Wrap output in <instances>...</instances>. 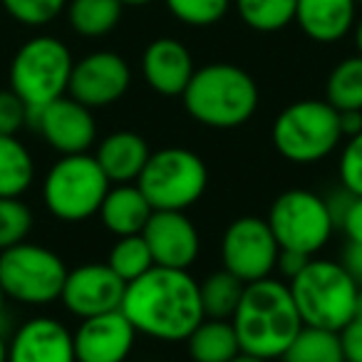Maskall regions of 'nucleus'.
I'll use <instances>...</instances> for the list:
<instances>
[{
    "label": "nucleus",
    "mask_w": 362,
    "mask_h": 362,
    "mask_svg": "<svg viewBox=\"0 0 362 362\" xmlns=\"http://www.w3.org/2000/svg\"><path fill=\"white\" fill-rule=\"evenodd\" d=\"M122 313L136 332L161 342H181L204 320L199 281L189 271L154 266L127 283Z\"/></svg>",
    "instance_id": "1"
},
{
    "label": "nucleus",
    "mask_w": 362,
    "mask_h": 362,
    "mask_svg": "<svg viewBox=\"0 0 362 362\" xmlns=\"http://www.w3.org/2000/svg\"><path fill=\"white\" fill-rule=\"evenodd\" d=\"M231 322L241 352L263 360H281L303 327L291 288L276 278L246 283Z\"/></svg>",
    "instance_id": "2"
},
{
    "label": "nucleus",
    "mask_w": 362,
    "mask_h": 362,
    "mask_svg": "<svg viewBox=\"0 0 362 362\" xmlns=\"http://www.w3.org/2000/svg\"><path fill=\"white\" fill-rule=\"evenodd\" d=\"M189 117L211 129H236L258 110L261 92L243 67L211 62L194 72L181 95Z\"/></svg>",
    "instance_id": "3"
},
{
    "label": "nucleus",
    "mask_w": 362,
    "mask_h": 362,
    "mask_svg": "<svg viewBox=\"0 0 362 362\" xmlns=\"http://www.w3.org/2000/svg\"><path fill=\"white\" fill-rule=\"evenodd\" d=\"M303 325L340 332L355 317L360 286L340 261L313 256L288 281Z\"/></svg>",
    "instance_id": "4"
},
{
    "label": "nucleus",
    "mask_w": 362,
    "mask_h": 362,
    "mask_svg": "<svg viewBox=\"0 0 362 362\" xmlns=\"http://www.w3.org/2000/svg\"><path fill=\"white\" fill-rule=\"evenodd\" d=\"M342 139L340 112L327 100H300L288 105L271 127L276 151L291 164H317L337 149Z\"/></svg>",
    "instance_id": "5"
},
{
    "label": "nucleus",
    "mask_w": 362,
    "mask_h": 362,
    "mask_svg": "<svg viewBox=\"0 0 362 362\" xmlns=\"http://www.w3.org/2000/svg\"><path fill=\"white\" fill-rule=\"evenodd\" d=\"M110 187V179L97 164L95 154H65L47 169L42 202L57 221L80 223L100 214Z\"/></svg>",
    "instance_id": "6"
},
{
    "label": "nucleus",
    "mask_w": 362,
    "mask_h": 362,
    "mask_svg": "<svg viewBox=\"0 0 362 362\" xmlns=\"http://www.w3.org/2000/svg\"><path fill=\"white\" fill-rule=\"evenodd\" d=\"M136 187L154 211H187L206 194V161L187 146H164L151 151Z\"/></svg>",
    "instance_id": "7"
},
{
    "label": "nucleus",
    "mask_w": 362,
    "mask_h": 362,
    "mask_svg": "<svg viewBox=\"0 0 362 362\" xmlns=\"http://www.w3.org/2000/svg\"><path fill=\"white\" fill-rule=\"evenodd\" d=\"M72 52L60 37L37 35L16 50L11 62V90L28 105L42 110L67 95L72 75Z\"/></svg>",
    "instance_id": "8"
},
{
    "label": "nucleus",
    "mask_w": 362,
    "mask_h": 362,
    "mask_svg": "<svg viewBox=\"0 0 362 362\" xmlns=\"http://www.w3.org/2000/svg\"><path fill=\"white\" fill-rule=\"evenodd\" d=\"M67 271L60 253L40 243L23 241L0 251V286L8 300L21 305L40 308L60 300Z\"/></svg>",
    "instance_id": "9"
},
{
    "label": "nucleus",
    "mask_w": 362,
    "mask_h": 362,
    "mask_svg": "<svg viewBox=\"0 0 362 362\" xmlns=\"http://www.w3.org/2000/svg\"><path fill=\"white\" fill-rule=\"evenodd\" d=\"M266 221L281 251H296L310 258L330 243L335 231L327 202L308 189H288L276 197Z\"/></svg>",
    "instance_id": "10"
},
{
    "label": "nucleus",
    "mask_w": 362,
    "mask_h": 362,
    "mask_svg": "<svg viewBox=\"0 0 362 362\" xmlns=\"http://www.w3.org/2000/svg\"><path fill=\"white\" fill-rule=\"evenodd\" d=\"M278 246L271 226L261 216H238L221 236V263L243 283L271 278L278 268Z\"/></svg>",
    "instance_id": "11"
},
{
    "label": "nucleus",
    "mask_w": 362,
    "mask_h": 362,
    "mask_svg": "<svg viewBox=\"0 0 362 362\" xmlns=\"http://www.w3.org/2000/svg\"><path fill=\"white\" fill-rule=\"evenodd\" d=\"M28 124L60 156L85 154L97 141V122L92 110L70 95L50 102L42 110L28 112Z\"/></svg>",
    "instance_id": "12"
},
{
    "label": "nucleus",
    "mask_w": 362,
    "mask_h": 362,
    "mask_svg": "<svg viewBox=\"0 0 362 362\" xmlns=\"http://www.w3.org/2000/svg\"><path fill=\"white\" fill-rule=\"evenodd\" d=\"M132 87V67L122 55L112 50H97L72 65L67 95L90 110L119 102Z\"/></svg>",
    "instance_id": "13"
},
{
    "label": "nucleus",
    "mask_w": 362,
    "mask_h": 362,
    "mask_svg": "<svg viewBox=\"0 0 362 362\" xmlns=\"http://www.w3.org/2000/svg\"><path fill=\"white\" fill-rule=\"evenodd\" d=\"M124 288L127 283L107 263H82L67 271L60 300L67 313L85 320L102 313L119 310Z\"/></svg>",
    "instance_id": "14"
},
{
    "label": "nucleus",
    "mask_w": 362,
    "mask_h": 362,
    "mask_svg": "<svg viewBox=\"0 0 362 362\" xmlns=\"http://www.w3.org/2000/svg\"><path fill=\"white\" fill-rule=\"evenodd\" d=\"M141 236L156 266L189 271L202 253V236L187 211H154Z\"/></svg>",
    "instance_id": "15"
},
{
    "label": "nucleus",
    "mask_w": 362,
    "mask_h": 362,
    "mask_svg": "<svg viewBox=\"0 0 362 362\" xmlns=\"http://www.w3.org/2000/svg\"><path fill=\"white\" fill-rule=\"evenodd\" d=\"M139 332L122 310L80 320L75 337L77 362H124Z\"/></svg>",
    "instance_id": "16"
},
{
    "label": "nucleus",
    "mask_w": 362,
    "mask_h": 362,
    "mask_svg": "<svg viewBox=\"0 0 362 362\" xmlns=\"http://www.w3.org/2000/svg\"><path fill=\"white\" fill-rule=\"evenodd\" d=\"M8 362H77L75 337L57 317L35 315L8 340Z\"/></svg>",
    "instance_id": "17"
},
{
    "label": "nucleus",
    "mask_w": 362,
    "mask_h": 362,
    "mask_svg": "<svg viewBox=\"0 0 362 362\" xmlns=\"http://www.w3.org/2000/svg\"><path fill=\"white\" fill-rule=\"evenodd\" d=\"M194 57L184 42L174 37H156L141 55V75L146 85L161 97H181L194 77Z\"/></svg>",
    "instance_id": "18"
},
{
    "label": "nucleus",
    "mask_w": 362,
    "mask_h": 362,
    "mask_svg": "<svg viewBox=\"0 0 362 362\" xmlns=\"http://www.w3.org/2000/svg\"><path fill=\"white\" fill-rule=\"evenodd\" d=\"M149 156L151 149L146 139L129 129L112 132L95 149V159L107 174L110 184H136Z\"/></svg>",
    "instance_id": "19"
},
{
    "label": "nucleus",
    "mask_w": 362,
    "mask_h": 362,
    "mask_svg": "<svg viewBox=\"0 0 362 362\" xmlns=\"http://www.w3.org/2000/svg\"><path fill=\"white\" fill-rule=\"evenodd\" d=\"M355 0H298L296 23L313 42L330 45L355 28Z\"/></svg>",
    "instance_id": "20"
},
{
    "label": "nucleus",
    "mask_w": 362,
    "mask_h": 362,
    "mask_svg": "<svg viewBox=\"0 0 362 362\" xmlns=\"http://www.w3.org/2000/svg\"><path fill=\"white\" fill-rule=\"evenodd\" d=\"M151 214H154V209L149 206V202L136 184H112L97 216L102 218V226L107 231L119 238L144 231Z\"/></svg>",
    "instance_id": "21"
},
{
    "label": "nucleus",
    "mask_w": 362,
    "mask_h": 362,
    "mask_svg": "<svg viewBox=\"0 0 362 362\" xmlns=\"http://www.w3.org/2000/svg\"><path fill=\"white\" fill-rule=\"evenodd\" d=\"M189 357L194 362H231L241 352L231 320L204 317L187 337Z\"/></svg>",
    "instance_id": "22"
},
{
    "label": "nucleus",
    "mask_w": 362,
    "mask_h": 362,
    "mask_svg": "<svg viewBox=\"0 0 362 362\" xmlns=\"http://www.w3.org/2000/svg\"><path fill=\"white\" fill-rule=\"evenodd\" d=\"M35 184V159L18 136L0 134V197L23 199Z\"/></svg>",
    "instance_id": "23"
},
{
    "label": "nucleus",
    "mask_w": 362,
    "mask_h": 362,
    "mask_svg": "<svg viewBox=\"0 0 362 362\" xmlns=\"http://www.w3.org/2000/svg\"><path fill=\"white\" fill-rule=\"evenodd\" d=\"M67 21L82 37H105L119 25L122 0H67Z\"/></svg>",
    "instance_id": "24"
},
{
    "label": "nucleus",
    "mask_w": 362,
    "mask_h": 362,
    "mask_svg": "<svg viewBox=\"0 0 362 362\" xmlns=\"http://www.w3.org/2000/svg\"><path fill=\"white\" fill-rule=\"evenodd\" d=\"M283 362H345L340 332L303 325L296 340L281 355Z\"/></svg>",
    "instance_id": "25"
},
{
    "label": "nucleus",
    "mask_w": 362,
    "mask_h": 362,
    "mask_svg": "<svg viewBox=\"0 0 362 362\" xmlns=\"http://www.w3.org/2000/svg\"><path fill=\"white\" fill-rule=\"evenodd\" d=\"M243 288L246 283L228 273L226 268L211 273L204 283H199L202 291V305L206 317H221V320H231L236 313L238 303H241Z\"/></svg>",
    "instance_id": "26"
},
{
    "label": "nucleus",
    "mask_w": 362,
    "mask_h": 362,
    "mask_svg": "<svg viewBox=\"0 0 362 362\" xmlns=\"http://www.w3.org/2000/svg\"><path fill=\"white\" fill-rule=\"evenodd\" d=\"M325 95L337 112H362V55L345 57L332 67Z\"/></svg>",
    "instance_id": "27"
},
{
    "label": "nucleus",
    "mask_w": 362,
    "mask_h": 362,
    "mask_svg": "<svg viewBox=\"0 0 362 362\" xmlns=\"http://www.w3.org/2000/svg\"><path fill=\"white\" fill-rule=\"evenodd\" d=\"M238 16L256 33H278L296 23L298 0H233Z\"/></svg>",
    "instance_id": "28"
},
{
    "label": "nucleus",
    "mask_w": 362,
    "mask_h": 362,
    "mask_svg": "<svg viewBox=\"0 0 362 362\" xmlns=\"http://www.w3.org/2000/svg\"><path fill=\"white\" fill-rule=\"evenodd\" d=\"M107 266L117 273L124 283L136 281L139 276H144L149 268H154V256H151L149 246H146L144 236L134 233V236H119L115 241L107 258Z\"/></svg>",
    "instance_id": "29"
},
{
    "label": "nucleus",
    "mask_w": 362,
    "mask_h": 362,
    "mask_svg": "<svg viewBox=\"0 0 362 362\" xmlns=\"http://www.w3.org/2000/svg\"><path fill=\"white\" fill-rule=\"evenodd\" d=\"M169 13L189 28H211L226 18L233 0H164Z\"/></svg>",
    "instance_id": "30"
},
{
    "label": "nucleus",
    "mask_w": 362,
    "mask_h": 362,
    "mask_svg": "<svg viewBox=\"0 0 362 362\" xmlns=\"http://www.w3.org/2000/svg\"><path fill=\"white\" fill-rule=\"evenodd\" d=\"M33 223H35V218L23 199L0 197V251L28 241Z\"/></svg>",
    "instance_id": "31"
},
{
    "label": "nucleus",
    "mask_w": 362,
    "mask_h": 362,
    "mask_svg": "<svg viewBox=\"0 0 362 362\" xmlns=\"http://www.w3.org/2000/svg\"><path fill=\"white\" fill-rule=\"evenodd\" d=\"M0 6L21 25L42 28L65 11L67 0H0Z\"/></svg>",
    "instance_id": "32"
},
{
    "label": "nucleus",
    "mask_w": 362,
    "mask_h": 362,
    "mask_svg": "<svg viewBox=\"0 0 362 362\" xmlns=\"http://www.w3.org/2000/svg\"><path fill=\"white\" fill-rule=\"evenodd\" d=\"M340 184L355 197H362V132L347 139L340 154Z\"/></svg>",
    "instance_id": "33"
},
{
    "label": "nucleus",
    "mask_w": 362,
    "mask_h": 362,
    "mask_svg": "<svg viewBox=\"0 0 362 362\" xmlns=\"http://www.w3.org/2000/svg\"><path fill=\"white\" fill-rule=\"evenodd\" d=\"M28 124V105L13 90H0V134H13Z\"/></svg>",
    "instance_id": "34"
},
{
    "label": "nucleus",
    "mask_w": 362,
    "mask_h": 362,
    "mask_svg": "<svg viewBox=\"0 0 362 362\" xmlns=\"http://www.w3.org/2000/svg\"><path fill=\"white\" fill-rule=\"evenodd\" d=\"M337 228H342L347 243H362V197L352 194L350 204L337 221Z\"/></svg>",
    "instance_id": "35"
},
{
    "label": "nucleus",
    "mask_w": 362,
    "mask_h": 362,
    "mask_svg": "<svg viewBox=\"0 0 362 362\" xmlns=\"http://www.w3.org/2000/svg\"><path fill=\"white\" fill-rule=\"evenodd\" d=\"M340 345L345 362H362V320L352 317L340 330Z\"/></svg>",
    "instance_id": "36"
},
{
    "label": "nucleus",
    "mask_w": 362,
    "mask_h": 362,
    "mask_svg": "<svg viewBox=\"0 0 362 362\" xmlns=\"http://www.w3.org/2000/svg\"><path fill=\"white\" fill-rule=\"evenodd\" d=\"M340 263L350 271V276L355 278L357 286L362 288V243H347Z\"/></svg>",
    "instance_id": "37"
},
{
    "label": "nucleus",
    "mask_w": 362,
    "mask_h": 362,
    "mask_svg": "<svg viewBox=\"0 0 362 362\" xmlns=\"http://www.w3.org/2000/svg\"><path fill=\"white\" fill-rule=\"evenodd\" d=\"M308 261H310V256H303V253H296V251H281V256H278V268H281L283 276L291 281L293 276L300 273V268L305 266Z\"/></svg>",
    "instance_id": "38"
},
{
    "label": "nucleus",
    "mask_w": 362,
    "mask_h": 362,
    "mask_svg": "<svg viewBox=\"0 0 362 362\" xmlns=\"http://www.w3.org/2000/svg\"><path fill=\"white\" fill-rule=\"evenodd\" d=\"M340 129H342V136H355L362 132V112L357 110H347V112H340Z\"/></svg>",
    "instance_id": "39"
},
{
    "label": "nucleus",
    "mask_w": 362,
    "mask_h": 362,
    "mask_svg": "<svg viewBox=\"0 0 362 362\" xmlns=\"http://www.w3.org/2000/svg\"><path fill=\"white\" fill-rule=\"evenodd\" d=\"M352 33H355V45H357V55H362V18L355 23V28H352Z\"/></svg>",
    "instance_id": "40"
},
{
    "label": "nucleus",
    "mask_w": 362,
    "mask_h": 362,
    "mask_svg": "<svg viewBox=\"0 0 362 362\" xmlns=\"http://www.w3.org/2000/svg\"><path fill=\"white\" fill-rule=\"evenodd\" d=\"M231 362H271V360H263V357H256V355H248V352H238Z\"/></svg>",
    "instance_id": "41"
},
{
    "label": "nucleus",
    "mask_w": 362,
    "mask_h": 362,
    "mask_svg": "<svg viewBox=\"0 0 362 362\" xmlns=\"http://www.w3.org/2000/svg\"><path fill=\"white\" fill-rule=\"evenodd\" d=\"M0 362H8V340L3 332H0Z\"/></svg>",
    "instance_id": "42"
},
{
    "label": "nucleus",
    "mask_w": 362,
    "mask_h": 362,
    "mask_svg": "<svg viewBox=\"0 0 362 362\" xmlns=\"http://www.w3.org/2000/svg\"><path fill=\"white\" fill-rule=\"evenodd\" d=\"M154 0H122V6H149Z\"/></svg>",
    "instance_id": "43"
},
{
    "label": "nucleus",
    "mask_w": 362,
    "mask_h": 362,
    "mask_svg": "<svg viewBox=\"0 0 362 362\" xmlns=\"http://www.w3.org/2000/svg\"><path fill=\"white\" fill-rule=\"evenodd\" d=\"M6 303H8V296L3 293V286H0V317H3V313H6Z\"/></svg>",
    "instance_id": "44"
},
{
    "label": "nucleus",
    "mask_w": 362,
    "mask_h": 362,
    "mask_svg": "<svg viewBox=\"0 0 362 362\" xmlns=\"http://www.w3.org/2000/svg\"><path fill=\"white\" fill-rule=\"evenodd\" d=\"M355 317L362 320V288H360V296H357V305H355Z\"/></svg>",
    "instance_id": "45"
},
{
    "label": "nucleus",
    "mask_w": 362,
    "mask_h": 362,
    "mask_svg": "<svg viewBox=\"0 0 362 362\" xmlns=\"http://www.w3.org/2000/svg\"><path fill=\"white\" fill-rule=\"evenodd\" d=\"M355 3H357V6H360V3H362V0H355Z\"/></svg>",
    "instance_id": "46"
}]
</instances>
